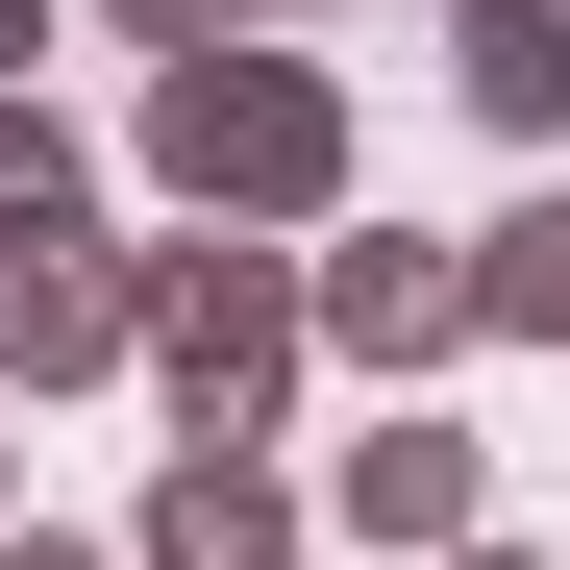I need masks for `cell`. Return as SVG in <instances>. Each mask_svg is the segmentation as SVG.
Returning a JSON list of instances; mask_svg holds the SVG:
<instances>
[{
  "mask_svg": "<svg viewBox=\"0 0 570 570\" xmlns=\"http://www.w3.org/2000/svg\"><path fill=\"white\" fill-rule=\"evenodd\" d=\"M125 149H149L174 224H248V248L273 224H347V75L323 50H174Z\"/></svg>",
  "mask_w": 570,
  "mask_h": 570,
  "instance_id": "cell-1",
  "label": "cell"
},
{
  "mask_svg": "<svg viewBox=\"0 0 570 570\" xmlns=\"http://www.w3.org/2000/svg\"><path fill=\"white\" fill-rule=\"evenodd\" d=\"M125 323H149L174 446H248V422H273V372L323 347V273H298V248H248V224H174V248H125Z\"/></svg>",
  "mask_w": 570,
  "mask_h": 570,
  "instance_id": "cell-2",
  "label": "cell"
},
{
  "mask_svg": "<svg viewBox=\"0 0 570 570\" xmlns=\"http://www.w3.org/2000/svg\"><path fill=\"white\" fill-rule=\"evenodd\" d=\"M298 273H323V347L372 372V397H446V347H497L471 323V248H422V224H323Z\"/></svg>",
  "mask_w": 570,
  "mask_h": 570,
  "instance_id": "cell-3",
  "label": "cell"
},
{
  "mask_svg": "<svg viewBox=\"0 0 570 570\" xmlns=\"http://www.w3.org/2000/svg\"><path fill=\"white\" fill-rule=\"evenodd\" d=\"M75 372H149L125 248H0V397H75Z\"/></svg>",
  "mask_w": 570,
  "mask_h": 570,
  "instance_id": "cell-4",
  "label": "cell"
},
{
  "mask_svg": "<svg viewBox=\"0 0 570 570\" xmlns=\"http://www.w3.org/2000/svg\"><path fill=\"white\" fill-rule=\"evenodd\" d=\"M125 570H298V471L273 446H174L149 521H125Z\"/></svg>",
  "mask_w": 570,
  "mask_h": 570,
  "instance_id": "cell-5",
  "label": "cell"
},
{
  "mask_svg": "<svg viewBox=\"0 0 570 570\" xmlns=\"http://www.w3.org/2000/svg\"><path fill=\"white\" fill-rule=\"evenodd\" d=\"M323 497H347V546H397V570H446L497 471H471V422H446V397H397V422H372V446L323 471Z\"/></svg>",
  "mask_w": 570,
  "mask_h": 570,
  "instance_id": "cell-6",
  "label": "cell"
},
{
  "mask_svg": "<svg viewBox=\"0 0 570 570\" xmlns=\"http://www.w3.org/2000/svg\"><path fill=\"white\" fill-rule=\"evenodd\" d=\"M446 100L521 125V149H570V0H446Z\"/></svg>",
  "mask_w": 570,
  "mask_h": 570,
  "instance_id": "cell-7",
  "label": "cell"
},
{
  "mask_svg": "<svg viewBox=\"0 0 570 570\" xmlns=\"http://www.w3.org/2000/svg\"><path fill=\"white\" fill-rule=\"evenodd\" d=\"M0 248H100V149L50 100H0Z\"/></svg>",
  "mask_w": 570,
  "mask_h": 570,
  "instance_id": "cell-8",
  "label": "cell"
},
{
  "mask_svg": "<svg viewBox=\"0 0 570 570\" xmlns=\"http://www.w3.org/2000/svg\"><path fill=\"white\" fill-rule=\"evenodd\" d=\"M471 323H497V347H570V199L471 224Z\"/></svg>",
  "mask_w": 570,
  "mask_h": 570,
  "instance_id": "cell-9",
  "label": "cell"
},
{
  "mask_svg": "<svg viewBox=\"0 0 570 570\" xmlns=\"http://www.w3.org/2000/svg\"><path fill=\"white\" fill-rule=\"evenodd\" d=\"M100 26H125V50L174 75V50H224V0H100Z\"/></svg>",
  "mask_w": 570,
  "mask_h": 570,
  "instance_id": "cell-10",
  "label": "cell"
},
{
  "mask_svg": "<svg viewBox=\"0 0 570 570\" xmlns=\"http://www.w3.org/2000/svg\"><path fill=\"white\" fill-rule=\"evenodd\" d=\"M0 570H125V546H75V521H26V546H0Z\"/></svg>",
  "mask_w": 570,
  "mask_h": 570,
  "instance_id": "cell-11",
  "label": "cell"
},
{
  "mask_svg": "<svg viewBox=\"0 0 570 570\" xmlns=\"http://www.w3.org/2000/svg\"><path fill=\"white\" fill-rule=\"evenodd\" d=\"M26 50H50V0H0V100H26Z\"/></svg>",
  "mask_w": 570,
  "mask_h": 570,
  "instance_id": "cell-12",
  "label": "cell"
},
{
  "mask_svg": "<svg viewBox=\"0 0 570 570\" xmlns=\"http://www.w3.org/2000/svg\"><path fill=\"white\" fill-rule=\"evenodd\" d=\"M446 570H570V546H446Z\"/></svg>",
  "mask_w": 570,
  "mask_h": 570,
  "instance_id": "cell-13",
  "label": "cell"
},
{
  "mask_svg": "<svg viewBox=\"0 0 570 570\" xmlns=\"http://www.w3.org/2000/svg\"><path fill=\"white\" fill-rule=\"evenodd\" d=\"M224 26H298V0H224Z\"/></svg>",
  "mask_w": 570,
  "mask_h": 570,
  "instance_id": "cell-14",
  "label": "cell"
},
{
  "mask_svg": "<svg viewBox=\"0 0 570 570\" xmlns=\"http://www.w3.org/2000/svg\"><path fill=\"white\" fill-rule=\"evenodd\" d=\"M0 546H26V497H0Z\"/></svg>",
  "mask_w": 570,
  "mask_h": 570,
  "instance_id": "cell-15",
  "label": "cell"
}]
</instances>
